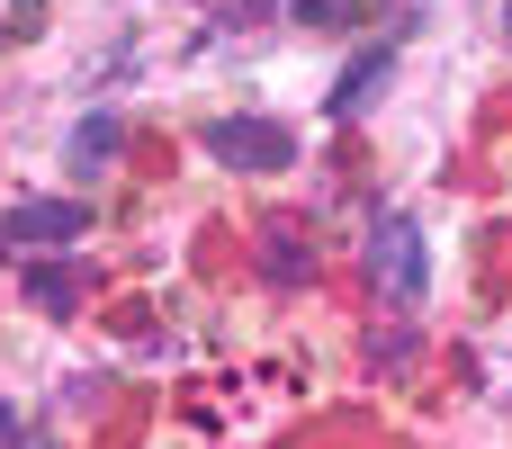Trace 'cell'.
<instances>
[{
    "instance_id": "cell-1",
    "label": "cell",
    "mask_w": 512,
    "mask_h": 449,
    "mask_svg": "<svg viewBox=\"0 0 512 449\" xmlns=\"http://www.w3.org/2000/svg\"><path fill=\"white\" fill-rule=\"evenodd\" d=\"M207 162L279 171V162H297V135H288V126H270V117H216V126H207Z\"/></svg>"
},
{
    "instance_id": "cell-2",
    "label": "cell",
    "mask_w": 512,
    "mask_h": 449,
    "mask_svg": "<svg viewBox=\"0 0 512 449\" xmlns=\"http://www.w3.org/2000/svg\"><path fill=\"white\" fill-rule=\"evenodd\" d=\"M369 279H378L387 306H414L423 297V234H414V216H387L369 234Z\"/></svg>"
},
{
    "instance_id": "cell-3",
    "label": "cell",
    "mask_w": 512,
    "mask_h": 449,
    "mask_svg": "<svg viewBox=\"0 0 512 449\" xmlns=\"http://www.w3.org/2000/svg\"><path fill=\"white\" fill-rule=\"evenodd\" d=\"M0 234H9V243H45V252H54V243L90 234V207H81V198H18V207L0 216Z\"/></svg>"
},
{
    "instance_id": "cell-4",
    "label": "cell",
    "mask_w": 512,
    "mask_h": 449,
    "mask_svg": "<svg viewBox=\"0 0 512 449\" xmlns=\"http://www.w3.org/2000/svg\"><path fill=\"white\" fill-rule=\"evenodd\" d=\"M387 72H396V45H369V54L333 81V99H324V108H333L342 126H351V117H369V108H378V90H387Z\"/></svg>"
},
{
    "instance_id": "cell-5",
    "label": "cell",
    "mask_w": 512,
    "mask_h": 449,
    "mask_svg": "<svg viewBox=\"0 0 512 449\" xmlns=\"http://www.w3.org/2000/svg\"><path fill=\"white\" fill-rule=\"evenodd\" d=\"M117 144H126V126H117V117H81V126H72V144H63L72 180H108V171H117Z\"/></svg>"
},
{
    "instance_id": "cell-6",
    "label": "cell",
    "mask_w": 512,
    "mask_h": 449,
    "mask_svg": "<svg viewBox=\"0 0 512 449\" xmlns=\"http://www.w3.org/2000/svg\"><path fill=\"white\" fill-rule=\"evenodd\" d=\"M81 297H90V270L81 261H36L27 270V306L36 315H81Z\"/></svg>"
},
{
    "instance_id": "cell-7",
    "label": "cell",
    "mask_w": 512,
    "mask_h": 449,
    "mask_svg": "<svg viewBox=\"0 0 512 449\" xmlns=\"http://www.w3.org/2000/svg\"><path fill=\"white\" fill-rule=\"evenodd\" d=\"M261 261H270V279H306L315 261H306V243L288 234V225H270V243H261Z\"/></svg>"
},
{
    "instance_id": "cell-8",
    "label": "cell",
    "mask_w": 512,
    "mask_h": 449,
    "mask_svg": "<svg viewBox=\"0 0 512 449\" xmlns=\"http://www.w3.org/2000/svg\"><path fill=\"white\" fill-rule=\"evenodd\" d=\"M45 36V0H0V45H36Z\"/></svg>"
},
{
    "instance_id": "cell-9",
    "label": "cell",
    "mask_w": 512,
    "mask_h": 449,
    "mask_svg": "<svg viewBox=\"0 0 512 449\" xmlns=\"http://www.w3.org/2000/svg\"><path fill=\"white\" fill-rule=\"evenodd\" d=\"M297 18H306V27H351V9H342V0H297Z\"/></svg>"
},
{
    "instance_id": "cell-10",
    "label": "cell",
    "mask_w": 512,
    "mask_h": 449,
    "mask_svg": "<svg viewBox=\"0 0 512 449\" xmlns=\"http://www.w3.org/2000/svg\"><path fill=\"white\" fill-rule=\"evenodd\" d=\"M0 449H18V414L9 405H0Z\"/></svg>"
},
{
    "instance_id": "cell-11",
    "label": "cell",
    "mask_w": 512,
    "mask_h": 449,
    "mask_svg": "<svg viewBox=\"0 0 512 449\" xmlns=\"http://www.w3.org/2000/svg\"><path fill=\"white\" fill-rule=\"evenodd\" d=\"M18 449H63V441L54 432H18Z\"/></svg>"
},
{
    "instance_id": "cell-12",
    "label": "cell",
    "mask_w": 512,
    "mask_h": 449,
    "mask_svg": "<svg viewBox=\"0 0 512 449\" xmlns=\"http://www.w3.org/2000/svg\"><path fill=\"white\" fill-rule=\"evenodd\" d=\"M387 9H396V18H414V9H423V0H387Z\"/></svg>"
},
{
    "instance_id": "cell-13",
    "label": "cell",
    "mask_w": 512,
    "mask_h": 449,
    "mask_svg": "<svg viewBox=\"0 0 512 449\" xmlns=\"http://www.w3.org/2000/svg\"><path fill=\"white\" fill-rule=\"evenodd\" d=\"M504 45H512V0H504Z\"/></svg>"
}]
</instances>
